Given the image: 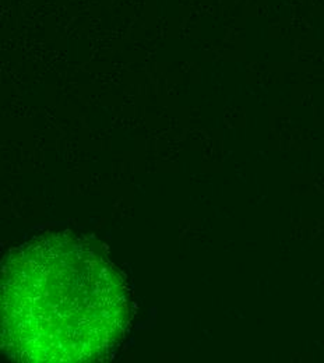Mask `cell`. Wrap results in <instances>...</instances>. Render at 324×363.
Returning a JSON list of instances; mask_svg holds the SVG:
<instances>
[{
    "label": "cell",
    "instance_id": "1",
    "mask_svg": "<svg viewBox=\"0 0 324 363\" xmlns=\"http://www.w3.org/2000/svg\"><path fill=\"white\" fill-rule=\"evenodd\" d=\"M3 341L28 362H83L121 335L125 296L108 263L83 242L52 236L26 245L4 266Z\"/></svg>",
    "mask_w": 324,
    "mask_h": 363
}]
</instances>
